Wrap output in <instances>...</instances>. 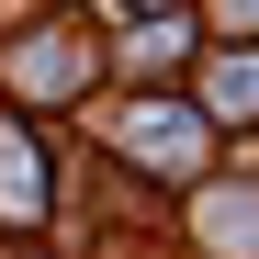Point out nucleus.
Segmentation results:
<instances>
[{"label": "nucleus", "instance_id": "20e7f679", "mask_svg": "<svg viewBox=\"0 0 259 259\" xmlns=\"http://www.w3.org/2000/svg\"><path fill=\"white\" fill-rule=\"evenodd\" d=\"M203 226H214V248H226V259H259V192H226Z\"/></svg>", "mask_w": 259, "mask_h": 259}, {"label": "nucleus", "instance_id": "7ed1b4c3", "mask_svg": "<svg viewBox=\"0 0 259 259\" xmlns=\"http://www.w3.org/2000/svg\"><path fill=\"white\" fill-rule=\"evenodd\" d=\"M12 91H34V102L79 91V34H46V46H23V57H12Z\"/></svg>", "mask_w": 259, "mask_h": 259}, {"label": "nucleus", "instance_id": "f03ea898", "mask_svg": "<svg viewBox=\"0 0 259 259\" xmlns=\"http://www.w3.org/2000/svg\"><path fill=\"white\" fill-rule=\"evenodd\" d=\"M0 214H12V226H34V214H46V158H34L23 124H0Z\"/></svg>", "mask_w": 259, "mask_h": 259}, {"label": "nucleus", "instance_id": "f257e3e1", "mask_svg": "<svg viewBox=\"0 0 259 259\" xmlns=\"http://www.w3.org/2000/svg\"><path fill=\"white\" fill-rule=\"evenodd\" d=\"M203 147H214V124H203L192 102H147L136 124H124V158L158 169V181H203Z\"/></svg>", "mask_w": 259, "mask_h": 259}, {"label": "nucleus", "instance_id": "39448f33", "mask_svg": "<svg viewBox=\"0 0 259 259\" xmlns=\"http://www.w3.org/2000/svg\"><path fill=\"white\" fill-rule=\"evenodd\" d=\"M214 113H259V46H226V57H214Z\"/></svg>", "mask_w": 259, "mask_h": 259}, {"label": "nucleus", "instance_id": "423d86ee", "mask_svg": "<svg viewBox=\"0 0 259 259\" xmlns=\"http://www.w3.org/2000/svg\"><path fill=\"white\" fill-rule=\"evenodd\" d=\"M169 57H192V23H147L124 68H136V79H169Z\"/></svg>", "mask_w": 259, "mask_h": 259}]
</instances>
